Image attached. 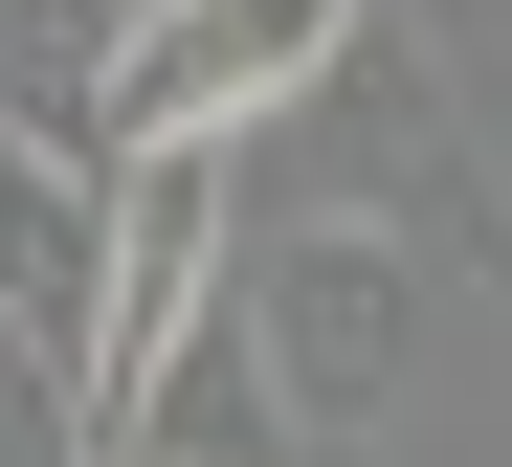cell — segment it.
I'll return each mask as SVG.
<instances>
[{
  "mask_svg": "<svg viewBox=\"0 0 512 467\" xmlns=\"http://www.w3.org/2000/svg\"><path fill=\"white\" fill-rule=\"evenodd\" d=\"M245 312H268V356H290V423H357L401 356H423V290H401L379 223H290L268 267H245Z\"/></svg>",
  "mask_w": 512,
  "mask_h": 467,
  "instance_id": "4",
  "label": "cell"
},
{
  "mask_svg": "<svg viewBox=\"0 0 512 467\" xmlns=\"http://www.w3.org/2000/svg\"><path fill=\"white\" fill-rule=\"evenodd\" d=\"M0 334H23L45 401H90V356H112V89L0 112Z\"/></svg>",
  "mask_w": 512,
  "mask_h": 467,
  "instance_id": "1",
  "label": "cell"
},
{
  "mask_svg": "<svg viewBox=\"0 0 512 467\" xmlns=\"http://www.w3.org/2000/svg\"><path fill=\"white\" fill-rule=\"evenodd\" d=\"M357 67V0H134L112 23V156H245V112Z\"/></svg>",
  "mask_w": 512,
  "mask_h": 467,
  "instance_id": "2",
  "label": "cell"
},
{
  "mask_svg": "<svg viewBox=\"0 0 512 467\" xmlns=\"http://www.w3.org/2000/svg\"><path fill=\"white\" fill-rule=\"evenodd\" d=\"M112 23H134V0H112Z\"/></svg>",
  "mask_w": 512,
  "mask_h": 467,
  "instance_id": "5",
  "label": "cell"
},
{
  "mask_svg": "<svg viewBox=\"0 0 512 467\" xmlns=\"http://www.w3.org/2000/svg\"><path fill=\"white\" fill-rule=\"evenodd\" d=\"M223 178H245V156H112V356H90V401H67L112 467H134L156 401H179V356L245 312V267H223Z\"/></svg>",
  "mask_w": 512,
  "mask_h": 467,
  "instance_id": "3",
  "label": "cell"
}]
</instances>
